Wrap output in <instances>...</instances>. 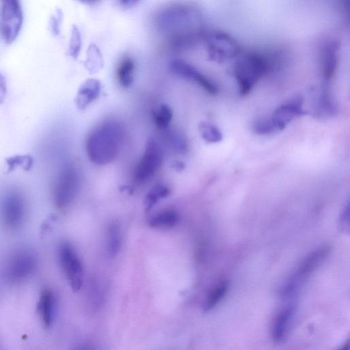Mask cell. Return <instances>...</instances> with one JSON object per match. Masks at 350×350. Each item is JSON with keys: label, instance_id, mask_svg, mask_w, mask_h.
<instances>
[{"label": "cell", "instance_id": "obj_1", "mask_svg": "<svg viewBox=\"0 0 350 350\" xmlns=\"http://www.w3.org/2000/svg\"><path fill=\"white\" fill-rule=\"evenodd\" d=\"M154 24L164 37L167 46L174 52L193 49L202 42L206 31L200 12L193 5L180 3L159 11Z\"/></svg>", "mask_w": 350, "mask_h": 350}, {"label": "cell", "instance_id": "obj_2", "mask_svg": "<svg viewBox=\"0 0 350 350\" xmlns=\"http://www.w3.org/2000/svg\"><path fill=\"white\" fill-rule=\"evenodd\" d=\"M122 140V128L118 122H103L92 130L87 138L85 148L89 160L98 165L111 163L118 157Z\"/></svg>", "mask_w": 350, "mask_h": 350}, {"label": "cell", "instance_id": "obj_3", "mask_svg": "<svg viewBox=\"0 0 350 350\" xmlns=\"http://www.w3.org/2000/svg\"><path fill=\"white\" fill-rule=\"evenodd\" d=\"M278 53L249 51L243 54L234 64L233 74L238 85L239 93L247 95L255 84L277 66Z\"/></svg>", "mask_w": 350, "mask_h": 350}, {"label": "cell", "instance_id": "obj_4", "mask_svg": "<svg viewBox=\"0 0 350 350\" xmlns=\"http://www.w3.org/2000/svg\"><path fill=\"white\" fill-rule=\"evenodd\" d=\"M202 42L208 59L218 64L233 59L241 51L237 40L229 33L219 30L206 31Z\"/></svg>", "mask_w": 350, "mask_h": 350}, {"label": "cell", "instance_id": "obj_5", "mask_svg": "<svg viewBox=\"0 0 350 350\" xmlns=\"http://www.w3.org/2000/svg\"><path fill=\"white\" fill-rule=\"evenodd\" d=\"M23 23L20 0H1L0 9V35L3 41L12 44L17 38Z\"/></svg>", "mask_w": 350, "mask_h": 350}, {"label": "cell", "instance_id": "obj_6", "mask_svg": "<svg viewBox=\"0 0 350 350\" xmlns=\"http://www.w3.org/2000/svg\"><path fill=\"white\" fill-rule=\"evenodd\" d=\"M79 185V174L72 165H68L59 174L53 187V200L60 209L68 207L75 199Z\"/></svg>", "mask_w": 350, "mask_h": 350}, {"label": "cell", "instance_id": "obj_7", "mask_svg": "<svg viewBox=\"0 0 350 350\" xmlns=\"http://www.w3.org/2000/svg\"><path fill=\"white\" fill-rule=\"evenodd\" d=\"M37 264V256L34 252L29 249L19 250L8 262L5 278L13 284L22 282L33 273Z\"/></svg>", "mask_w": 350, "mask_h": 350}, {"label": "cell", "instance_id": "obj_8", "mask_svg": "<svg viewBox=\"0 0 350 350\" xmlns=\"http://www.w3.org/2000/svg\"><path fill=\"white\" fill-rule=\"evenodd\" d=\"M1 217L8 230H16L22 226L26 217V203L20 191L12 190L4 196L1 204Z\"/></svg>", "mask_w": 350, "mask_h": 350}, {"label": "cell", "instance_id": "obj_9", "mask_svg": "<svg viewBox=\"0 0 350 350\" xmlns=\"http://www.w3.org/2000/svg\"><path fill=\"white\" fill-rule=\"evenodd\" d=\"M164 154L159 144L152 137L146 142L144 152L133 172V180L142 184L149 180L163 163Z\"/></svg>", "mask_w": 350, "mask_h": 350}, {"label": "cell", "instance_id": "obj_10", "mask_svg": "<svg viewBox=\"0 0 350 350\" xmlns=\"http://www.w3.org/2000/svg\"><path fill=\"white\" fill-rule=\"evenodd\" d=\"M58 256L61 267L74 291L81 289L83 284V266L72 246L63 242L59 246Z\"/></svg>", "mask_w": 350, "mask_h": 350}, {"label": "cell", "instance_id": "obj_11", "mask_svg": "<svg viewBox=\"0 0 350 350\" xmlns=\"http://www.w3.org/2000/svg\"><path fill=\"white\" fill-rule=\"evenodd\" d=\"M304 101L301 94H295L273 111L270 119L277 131L284 130L295 118L306 114L303 109Z\"/></svg>", "mask_w": 350, "mask_h": 350}, {"label": "cell", "instance_id": "obj_12", "mask_svg": "<svg viewBox=\"0 0 350 350\" xmlns=\"http://www.w3.org/2000/svg\"><path fill=\"white\" fill-rule=\"evenodd\" d=\"M170 69L175 75L196 83L211 95L218 93L217 86L212 81L184 60L174 59L170 64Z\"/></svg>", "mask_w": 350, "mask_h": 350}, {"label": "cell", "instance_id": "obj_13", "mask_svg": "<svg viewBox=\"0 0 350 350\" xmlns=\"http://www.w3.org/2000/svg\"><path fill=\"white\" fill-rule=\"evenodd\" d=\"M339 44L330 40L323 46L321 53L322 71L325 82L327 83L334 75L338 66Z\"/></svg>", "mask_w": 350, "mask_h": 350}, {"label": "cell", "instance_id": "obj_14", "mask_svg": "<svg viewBox=\"0 0 350 350\" xmlns=\"http://www.w3.org/2000/svg\"><path fill=\"white\" fill-rule=\"evenodd\" d=\"M56 306V298L53 292L50 289L43 290L39 297L37 309L40 320L45 327H50L53 324Z\"/></svg>", "mask_w": 350, "mask_h": 350}, {"label": "cell", "instance_id": "obj_15", "mask_svg": "<svg viewBox=\"0 0 350 350\" xmlns=\"http://www.w3.org/2000/svg\"><path fill=\"white\" fill-rule=\"evenodd\" d=\"M101 83L95 79H88L79 87L75 103L79 109L83 110L96 100L100 94Z\"/></svg>", "mask_w": 350, "mask_h": 350}, {"label": "cell", "instance_id": "obj_16", "mask_svg": "<svg viewBox=\"0 0 350 350\" xmlns=\"http://www.w3.org/2000/svg\"><path fill=\"white\" fill-rule=\"evenodd\" d=\"M294 311L295 306L288 304L276 314L271 327V336L275 342H280L285 337Z\"/></svg>", "mask_w": 350, "mask_h": 350}, {"label": "cell", "instance_id": "obj_17", "mask_svg": "<svg viewBox=\"0 0 350 350\" xmlns=\"http://www.w3.org/2000/svg\"><path fill=\"white\" fill-rule=\"evenodd\" d=\"M329 252V248L327 246H323L311 252L300 265L296 278L299 280L309 275L320 266Z\"/></svg>", "mask_w": 350, "mask_h": 350}, {"label": "cell", "instance_id": "obj_18", "mask_svg": "<svg viewBox=\"0 0 350 350\" xmlns=\"http://www.w3.org/2000/svg\"><path fill=\"white\" fill-rule=\"evenodd\" d=\"M316 113L321 118L334 117L337 113V107L329 93L327 83L324 82L320 90Z\"/></svg>", "mask_w": 350, "mask_h": 350}, {"label": "cell", "instance_id": "obj_19", "mask_svg": "<svg viewBox=\"0 0 350 350\" xmlns=\"http://www.w3.org/2000/svg\"><path fill=\"white\" fill-rule=\"evenodd\" d=\"M178 221V213L174 210L166 209L161 211L150 217L148 224L152 228L170 229L176 226Z\"/></svg>", "mask_w": 350, "mask_h": 350}, {"label": "cell", "instance_id": "obj_20", "mask_svg": "<svg viewBox=\"0 0 350 350\" xmlns=\"http://www.w3.org/2000/svg\"><path fill=\"white\" fill-rule=\"evenodd\" d=\"M135 64L130 56L124 57L117 68V79L123 88H129L133 82Z\"/></svg>", "mask_w": 350, "mask_h": 350}, {"label": "cell", "instance_id": "obj_21", "mask_svg": "<svg viewBox=\"0 0 350 350\" xmlns=\"http://www.w3.org/2000/svg\"><path fill=\"white\" fill-rule=\"evenodd\" d=\"M122 246V234L120 226L117 221L109 224L107 229V250L111 257H114L120 251Z\"/></svg>", "mask_w": 350, "mask_h": 350}, {"label": "cell", "instance_id": "obj_22", "mask_svg": "<svg viewBox=\"0 0 350 350\" xmlns=\"http://www.w3.org/2000/svg\"><path fill=\"white\" fill-rule=\"evenodd\" d=\"M228 287L229 283L227 280H223L217 284L207 295L204 310L208 311L215 307L227 293Z\"/></svg>", "mask_w": 350, "mask_h": 350}, {"label": "cell", "instance_id": "obj_23", "mask_svg": "<svg viewBox=\"0 0 350 350\" xmlns=\"http://www.w3.org/2000/svg\"><path fill=\"white\" fill-rule=\"evenodd\" d=\"M170 193V189L163 184H157L147 193L144 199L146 211H150L161 199L166 198Z\"/></svg>", "mask_w": 350, "mask_h": 350}, {"label": "cell", "instance_id": "obj_24", "mask_svg": "<svg viewBox=\"0 0 350 350\" xmlns=\"http://www.w3.org/2000/svg\"><path fill=\"white\" fill-rule=\"evenodd\" d=\"M85 65L91 73L98 72L103 66L102 53L98 47L94 44H91L88 46Z\"/></svg>", "mask_w": 350, "mask_h": 350}, {"label": "cell", "instance_id": "obj_25", "mask_svg": "<svg viewBox=\"0 0 350 350\" xmlns=\"http://www.w3.org/2000/svg\"><path fill=\"white\" fill-rule=\"evenodd\" d=\"M198 130L202 138L209 144L220 142L223 139L222 133L218 127L207 122H201Z\"/></svg>", "mask_w": 350, "mask_h": 350}, {"label": "cell", "instance_id": "obj_26", "mask_svg": "<svg viewBox=\"0 0 350 350\" xmlns=\"http://www.w3.org/2000/svg\"><path fill=\"white\" fill-rule=\"evenodd\" d=\"M152 116L154 124L159 128L167 129L172 121L173 113L167 105L161 104L158 107L152 109Z\"/></svg>", "mask_w": 350, "mask_h": 350}, {"label": "cell", "instance_id": "obj_27", "mask_svg": "<svg viewBox=\"0 0 350 350\" xmlns=\"http://www.w3.org/2000/svg\"><path fill=\"white\" fill-rule=\"evenodd\" d=\"M7 172H12L20 167L25 172L29 171L33 165V159L29 154H16L5 159Z\"/></svg>", "mask_w": 350, "mask_h": 350}, {"label": "cell", "instance_id": "obj_28", "mask_svg": "<svg viewBox=\"0 0 350 350\" xmlns=\"http://www.w3.org/2000/svg\"><path fill=\"white\" fill-rule=\"evenodd\" d=\"M81 44L80 31L77 25H73L70 33L68 54L73 59H77L80 53Z\"/></svg>", "mask_w": 350, "mask_h": 350}, {"label": "cell", "instance_id": "obj_29", "mask_svg": "<svg viewBox=\"0 0 350 350\" xmlns=\"http://www.w3.org/2000/svg\"><path fill=\"white\" fill-rule=\"evenodd\" d=\"M165 133L166 140L172 148L180 153H184L187 151V142L184 135L170 131Z\"/></svg>", "mask_w": 350, "mask_h": 350}, {"label": "cell", "instance_id": "obj_30", "mask_svg": "<svg viewBox=\"0 0 350 350\" xmlns=\"http://www.w3.org/2000/svg\"><path fill=\"white\" fill-rule=\"evenodd\" d=\"M252 129L255 133L263 135L277 132L271 121V119L265 118L256 120L253 123Z\"/></svg>", "mask_w": 350, "mask_h": 350}, {"label": "cell", "instance_id": "obj_31", "mask_svg": "<svg viewBox=\"0 0 350 350\" xmlns=\"http://www.w3.org/2000/svg\"><path fill=\"white\" fill-rule=\"evenodd\" d=\"M63 19V12L57 9L55 14L52 15L49 20V27L51 33L57 36L60 33V26Z\"/></svg>", "mask_w": 350, "mask_h": 350}, {"label": "cell", "instance_id": "obj_32", "mask_svg": "<svg viewBox=\"0 0 350 350\" xmlns=\"http://www.w3.org/2000/svg\"><path fill=\"white\" fill-rule=\"evenodd\" d=\"M340 224L342 228L349 231V202L344 206L340 217Z\"/></svg>", "mask_w": 350, "mask_h": 350}, {"label": "cell", "instance_id": "obj_33", "mask_svg": "<svg viewBox=\"0 0 350 350\" xmlns=\"http://www.w3.org/2000/svg\"><path fill=\"white\" fill-rule=\"evenodd\" d=\"M7 81L3 74L0 71V104L3 103L7 95Z\"/></svg>", "mask_w": 350, "mask_h": 350}, {"label": "cell", "instance_id": "obj_34", "mask_svg": "<svg viewBox=\"0 0 350 350\" xmlns=\"http://www.w3.org/2000/svg\"><path fill=\"white\" fill-rule=\"evenodd\" d=\"M172 167L176 172H180L185 168V165L181 161H176L172 164Z\"/></svg>", "mask_w": 350, "mask_h": 350}, {"label": "cell", "instance_id": "obj_35", "mask_svg": "<svg viewBox=\"0 0 350 350\" xmlns=\"http://www.w3.org/2000/svg\"><path fill=\"white\" fill-rule=\"evenodd\" d=\"M124 6H133L137 4L140 0H119Z\"/></svg>", "mask_w": 350, "mask_h": 350}, {"label": "cell", "instance_id": "obj_36", "mask_svg": "<svg viewBox=\"0 0 350 350\" xmlns=\"http://www.w3.org/2000/svg\"><path fill=\"white\" fill-rule=\"evenodd\" d=\"M82 3L87 4V5H92L96 3L97 2L100 1V0H78Z\"/></svg>", "mask_w": 350, "mask_h": 350}]
</instances>
